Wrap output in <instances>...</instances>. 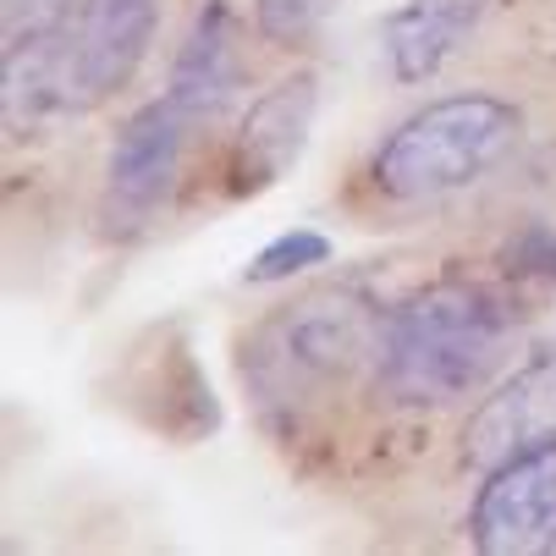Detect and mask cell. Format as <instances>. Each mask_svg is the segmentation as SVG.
<instances>
[{
    "mask_svg": "<svg viewBox=\"0 0 556 556\" xmlns=\"http://www.w3.org/2000/svg\"><path fill=\"white\" fill-rule=\"evenodd\" d=\"M314 111H320V77L314 72H292L276 89H265L249 116H243V138H237V177L249 188H270L276 177H287V166L303 154Z\"/></svg>",
    "mask_w": 556,
    "mask_h": 556,
    "instance_id": "obj_9",
    "label": "cell"
},
{
    "mask_svg": "<svg viewBox=\"0 0 556 556\" xmlns=\"http://www.w3.org/2000/svg\"><path fill=\"white\" fill-rule=\"evenodd\" d=\"M518 111L496 94H452L414 111L380 149H375V188L386 199L425 204L457 188H473L502 154L518 143Z\"/></svg>",
    "mask_w": 556,
    "mask_h": 556,
    "instance_id": "obj_2",
    "label": "cell"
},
{
    "mask_svg": "<svg viewBox=\"0 0 556 556\" xmlns=\"http://www.w3.org/2000/svg\"><path fill=\"white\" fill-rule=\"evenodd\" d=\"M380 326V308L353 287L308 292L260 331L249 348V375L265 396H303L308 386L348 375L358 358H375Z\"/></svg>",
    "mask_w": 556,
    "mask_h": 556,
    "instance_id": "obj_3",
    "label": "cell"
},
{
    "mask_svg": "<svg viewBox=\"0 0 556 556\" xmlns=\"http://www.w3.org/2000/svg\"><path fill=\"white\" fill-rule=\"evenodd\" d=\"M337 0H254V28L260 39L292 50V45H308L314 28L331 17Z\"/></svg>",
    "mask_w": 556,
    "mask_h": 556,
    "instance_id": "obj_13",
    "label": "cell"
},
{
    "mask_svg": "<svg viewBox=\"0 0 556 556\" xmlns=\"http://www.w3.org/2000/svg\"><path fill=\"white\" fill-rule=\"evenodd\" d=\"M77 100L72 0H7V122L39 127Z\"/></svg>",
    "mask_w": 556,
    "mask_h": 556,
    "instance_id": "obj_4",
    "label": "cell"
},
{
    "mask_svg": "<svg viewBox=\"0 0 556 556\" xmlns=\"http://www.w3.org/2000/svg\"><path fill=\"white\" fill-rule=\"evenodd\" d=\"M154 39V0H77V100L94 105L138 72Z\"/></svg>",
    "mask_w": 556,
    "mask_h": 556,
    "instance_id": "obj_10",
    "label": "cell"
},
{
    "mask_svg": "<svg viewBox=\"0 0 556 556\" xmlns=\"http://www.w3.org/2000/svg\"><path fill=\"white\" fill-rule=\"evenodd\" d=\"M513 314L485 287H430L380 326L375 386L403 408H441L473 396L507 358Z\"/></svg>",
    "mask_w": 556,
    "mask_h": 556,
    "instance_id": "obj_1",
    "label": "cell"
},
{
    "mask_svg": "<svg viewBox=\"0 0 556 556\" xmlns=\"http://www.w3.org/2000/svg\"><path fill=\"white\" fill-rule=\"evenodd\" d=\"M540 441H556V358L518 369L496 396L473 408L463 430V457L473 468H496L502 457L529 452Z\"/></svg>",
    "mask_w": 556,
    "mask_h": 556,
    "instance_id": "obj_7",
    "label": "cell"
},
{
    "mask_svg": "<svg viewBox=\"0 0 556 556\" xmlns=\"http://www.w3.org/2000/svg\"><path fill=\"white\" fill-rule=\"evenodd\" d=\"M326 260H331V243H326L320 231H287V237H276V243H265L254 254V265L243 270V281L270 287V281H287V276L314 270V265H326Z\"/></svg>",
    "mask_w": 556,
    "mask_h": 556,
    "instance_id": "obj_12",
    "label": "cell"
},
{
    "mask_svg": "<svg viewBox=\"0 0 556 556\" xmlns=\"http://www.w3.org/2000/svg\"><path fill=\"white\" fill-rule=\"evenodd\" d=\"M243 89V28H237L226 0H210V7L193 17L177 61H172V89L166 100L188 116V122H210L231 105V94Z\"/></svg>",
    "mask_w": 556,
    "mask_h": 556,
    "instance_id": "obj_8",
    "label": "cell"
},
{
    "mask_svg": "<svg viewBox=\"0 0 556 556\" xmlns=\"http://www.w3.org/2000/svg\"><path fill=\"white\" fill-rule=\"evenodd\" d=\"M182 122L188 116L172 100H154L127 116V127L116 132V149H111V177H105L111 220L138 226L166 204V193L177 182V161H182Z\"/></svg>",
    "mask_w": 556,
    "mask_h": 556,
    "instance_id": "obj_6",
    "label": "cell"
},
{
    "mask_svg": "<svg viewBox=\"0 0 556 556\" xmlns=\"http://www.w3.org/2000/svg\"><path fill=\"white\" fill-rule=\"evenodd\" d=\"M468 540L485 556L556 551V441L502 457L468 513Z\"/></svg>",
    "mask_w": 556,
    "mask_h": 556,
    "instance_id": "obj_5",
    "label": "cell"
},
{
    "mask_svg": "<svg viewBox=\"0 0 556 556\" xmlns=\"http://www.w3.org/2000/svg\"><path fill=\"white\" fill-rule=\"evenodd\" d=\"M507 270L513 276H540V281H556V231L551 226H529L518 243L502 249Z\"/></svg>",
    "mask_w": 556,
    "mask_h": 556,
    "instance_id": "obj_14",
    "label": "cell"
},
{
    "mask_svg": "<svg viewBox=\"0 0 556 556\" xmlns=\"http://www.w3.org/2000/svg\"><path fill=\"white\" fill-rule=\"evenodd\" d=\"M485 0H408L380 28L386 61L396 84H430V77L457 55V45L480 28Z\"/></svg>",
    "mask_w": 556,
    "mask_h": 556,
    "instance_id": "obj_11",
    "label": "cell"
}]
</instances>
